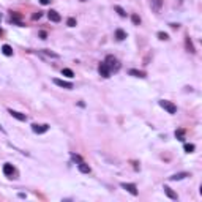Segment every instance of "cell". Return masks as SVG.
I'll return each instance as SVG.
<instances>
[{
    "label": "cell",
    "instance_id": "18",
    "mask_svg": "<svg viewBox=\"0 0 202 202\" xmlns=\"http://www.w3.org/2000/svg\"><path fill=\"white\" fill-rule=\"evenodd\" d=\"M2 52L6 55V57H11V55H13V49H11V46H10V44H3V46H2Z\"/></svg>",
    "mask_w": 202,
    "mask_h": 202
},
{
    "label": "cell",
    "instance_id": "30",
    "mask_svg": "<svg viewBox=\"0 0 202 202\" xmlns=\"http://www.w3.org/2000/svg\"><path fill=\"white\" fill-rule=\"evenodd\" d=\"M40 37H41V40H46L47 33H46V32H40Z\"/></svg>",
    "mask_w": 202,
    "mask_h": 202
},
{
    "label": "cell",
    "instance_id": "15",
    "mask_svg": "<svg viewBox=\"0 0 202 202\" xmlns=\"http://www.w3.org/2000/svg\"><path fill=\"white\" fill-rule=\"evenodd\" d=\"M78 168H79V171H81L82 174H88L90 171H92V169H90V166H88V164H85L84 161H81V163L78 164Z\"/></svg>",
    "mask_w": 202,
    "mask_h": 202
},
{
    "label": "cell",
    "instance_id": "29",
    "mask_svg": "<svg viewBox=\"0 0 202 202\" xmlns=\"http://www.w3.org/2000/svg\"><path fill=\"white\" fill-rule=\"evenodd\" d=\"M51 2H52V0H40V3H41V5H49Z\"/></svg>",
    "mask_w": 202,
    "mask_h": 202
},
{
    "label": "cell",
    "instance_id": "22",
    "mask_svg": "<svg viewBox=\"0 0 202 202\" xmlns=\"http://www.w3.org/2000/svg\"><path fill=\"white\" fill-rule=\"evenodd\" d=\"M183 149H185V152H186V153H193L196 147H194L193 144H185V147H183Z\"/></svg>",
    "mask_w": 202,
    "mask_h": 202
},
{
    "label": "cell",
    "instance_id": "17",
    "mask_svg": "<svg viewBox=\"0 0 202 202\" xmlns=\"http://www.w3.org/2000/svg\"><path fill=\"white\" fill-rule=\"evenodd\" d=\"M115 38H117L118 41H123L125 38H127V33H125V30L117 29V30H115Z\"/></svg>",
    "mask_w": 202,
    "mask_h": 202
},
{
    "label": "cell",
    "instance_id": "1",
    "mask_svg": "<svg viewBox=\"0 0 202 202\" xmlns=\"http://www.w3.org/2000/svg\"><path fill=\"white\" fill-rule=\"evenodd\" d=\"M104 63L107 65V68L111 71H118V69H120V62H118L114 55H107L106 60H104Z\"/></svg>",
    "mask_w": 202,
    "mask_h": 202
},
{
    "label": "cell",
    "instance_id": "7",
    "mask_svg": "<svg viewBox=\"0 0 202 202\" xmlns=\"http://www.w3.org/2000/svg\"><path fill=\"white\" fill-rule=\"evenodd\" d=\"M8 114H10L11 117H14L16 120H19V122H25V120H27V115H25V114H21V112H18V111L8 109Z\"/></svg>",
    "mask_w": 202,
    "mask_h": 202
},
{
    "label": "cell",
    "instance_id": "6",
    "mask_svg": "<svg viewBox=\"0 0 202 202\" xmlns=\"http://www.w3.org/2000/svg\"><path fill=\"white\" fill-rule=\"evenodd\" d=\"M54 84L55 85H59L62 88H66V90H71L74 85L71 84V82H68V81H62V79H54Z\"/></svg>",
    "mask_w": 202,
    "mask_h": 202
},
{
    "label": "cell",
    "instance_id": "21",
    "mask_svg": "<svg viewBox=\"0 0 202 202\" xmlns=\"http://www.w3.org/2000/svg\"><path fill=\"white\" fill-rule=\"evenodd\" d=\"M62 74H63V76H68V78H73V76H74V73H73L69 68H63V69H62Z\"/></svg>",
    "mask_w": 202,
    "mask_h": 202
},
{
    "label": "cell",
    "instance_id": "16",
    "mask_svg": "<svg viewBox=\"0 0 202 202\" xmlns=\"http://www.w3.org/2000/svg\"><path fill=\"white\" fill-rule=\"evenodd\" d=\"M128 74L130 76H134V78H145V73L144 71H139V69H130Z\"/></svg>",
    "mask_w": 202,
    "mask_h": 202
},
{
    "label": "cell",
    "instance_id": "13",
    "mask_svg": "<svg viewBox=\"0 0 202 202\" xmlns=\"http://www.w3.org/2000/svg\"><path fill=\"white\" fill-rule=\"evenodd\" d=\"M163 190H164V193H166V194H168V197H171L172 200H177V199H178L177 193H175V191H172V190H171L169 186H164Z\"/></svg>",
    "mask_w": 202,
    "mask_h": 202
},
{
    "label": "cell",
    "instance_id": "26",
    "mask_svg": "<svg viewBox=\"0 0 202 202\" xmlns=\"http://www.w3.org/2000/svg\"><path fill=\"white\" fill-rule=\"evenodd\" d=\"M66 24H68V27H74V25H76V19H74V18H69V19L66 21Z\"/></svg>",
    "mask_w": 202,
    "mask_h": 202
},
{
    "label": "cell",
    "instance_id": "5",
    "mask_svg": "<svg viewBox=\"0 0 202 202\" xmlns=\"http://www.w3.org/2000/svg\"><path fill=\"white\" fill-rule=\"evenodd\" d=\"M120 186L123 188V190H127L130 194H133V196H137V188H136L134 183H122Z\"/></svg>",
    "mask_w": 202,
    "mask_h": 202
},
{
    "label": "cell",
    "instance_id": "12",
    "mask_svg": "<svg viewBox=\"0 0 202 202\" xmlns=\"http://www.w3.org/2000/svg\"><path fill=\"white\" fill-rule=\"evenodd\" d=\"M185 46H186V51H188V52H191V54L196 52V49H194L193 41H191V38H190V37H186V38H185Z\"/></svg>",
    "mask_w": 202,
    "mask_h": 202
},
{
    "label": "cell",
    "instance_id": "11",
    "mask_svg": "<svg viewBox=\"0 0 202 202\" xmlns=\"http://www.w3.org/2000/svg\"><path fill=\"white\" fill-rule=\"evenodd\" d=\"M150 5H152V10L155 13H158L159 10H161V6H163V0H152Z\"/></svg>",
    "mask_w": 202,
    "mask_h": 202
},
{
    "label": "cell",
    "instance_id": "27",
    "mask_svg": "<svg viewBox=\"0 0 202 202\" xmlns=\"http://www.w3.org/2000/svg\"><path fill=\"white\" fill-rule=\"evenodd\" d=\"M41 16H43V14H41V13H40V11H38V13H35V14H33V16H32V19H33V21H37V19H40V18H41Z\"/></svg>",
    "mask_w": 202,
    "mask_h": 202
},
{
    "label": "cell",
    "instance_id": "31",
    "mask_svg": "<svg viewBox=\"0 0 202 202\" xmlns=\"http://www.w3.org/2000/svg\"><path fill=\"white\" fill-rule=\"evenodd\" d=\"M81 2H87V0H81Z\"/></svg>",
    "mask_w": 202,
    "mask_h": 202
},
{
    "label": "cell",
    "instance_id": "28",
    "mask_svg": "<svg viewBox=\"0 0 202 202\" xmlns=\"http://www.w3.org/2000/svg\"><path fill=\"white\" fill-rule=\"evenodd\" d=\"M71 158L74 159V161H78V163H81V161H82V158H81L79 155H71Z\"/></svg>",
    "mask_w": 202,
    "mask_h": 202
},
{
    "label": "cell",
    "instance_id": "9",
    "mask_svg": "<svg viewBox=\"0 0 202 202\" xmlns=\"http://www.w3.org/2000/svg\"><path fill=\"white\" fill-rule=\"evenodd\" d=\"M3 174H5L6 177H13V175H14V168H13V164L6 163L3 166Z\"/></svg>",
    "mask_w": 202,
    "mask_h": 202
},
{
    "label": "cell",
    "instance_id": "24",
    "mask_svg": "<svg viewBox=\"0 0 202 202\" xmlns=\"http://www.w3.org/2000/svg\"><path fill=\"white\" fill-rule=\"evenodd\" d=\"M131 21H133L134 25H139V24H141V18H139L137 14H133V16H131Z\"/></svg>",
    "mask_w": 202,
    "mask_h": 202
},
{
    "label": "cell",
    "instance_id": "23",
    "mask_svg": "<svg viewBox=\"0 0 202 202\" xmlns=\"http://www.w3.org/2000/svg\"><path fill=\"white\" fill-rule=\"evenodd\" d=\"M43 52H44L46 55H49V57H52V59H59V57H60L59 54H55V52H51V51H47V49H44Z\"/></svg>",
    "mask_w": 202,
    "mask_h": 202
},
{
    "label": "cell",
    "instance_id": "3",
    "mask_svg": "<svg viewBox=\"0 0 202 202\" xmlns=\"http://www.w3.org/2000/svg\"><path fill=\"white\" fill-rule=\"evenodd\" d=\"M47 130H49V125H47V123H44V125L33 123L32 125V131H33V133H37V134H43V133H46Z\"/></svg>",
    "mask_w": 202,
    "mask_h": 202
},
{
    "label": "cell",
    "instance_id": "10",
    "mask_svg": "<svg viewBox=\"0 0 202 202\" xmlns=\"http://www.w3.org/2000/svg\"><path fill=\"white\" fill-rule=\"evenodd\" d=\"M185 177H190V174L188 172H178V174H174L172 177H169L172 182H178V180H183Z\"/></svg>",
    "mask_w": 202,
    "mask_h": 202
},
{
    "label": "cell",
    "instance_id": "4",
    "mask_svg": "<svg viewBox=\"0 0 202 202\" xmlns=\"http://www.w3.org/2000/svg\"><path fill=\"white\" fill-rule=\"evenodd\" d=\"M98 73H100V76H103V78H106V79L111 78V69L107 68V65L104 63V62L98 65Z\"/></svg>",
    "mask_w": 202,
    "mask_h": 202
},
{
    "label": "cell",
    "instance_id": "2",
    "mask_svg": "<svg viewBox=\"0 0 202 202\" xmlns=\"http://www.w3.org/2000/svg\"><path fill=\"white\" fill-rule=\"evenodd\" d=\"M159 106H161L164 111H168L169 114H175V112H177V106H175V104H174L172 101L161 100V101H159Z\"/></svg>",
    "mask_w": 202,
    "mask_h": 202
},
{
    "label": "cell",
    "instance_id": "14",
    "mask_svg": "<svg viewBox=\"0 0 202 202\" xmlns=\"http://www.w3.org/2000/svg\"><path fill=\"white\" fill-rule=\"evenodd\" d=\"M11 22H14V24H18L19 27H22V22H21V14H19V13L11 11Z\"/></svg>",
    "mask_w": 202,
    "mask_h": 202
},
{
    "label": "cell",
    "instance_id": "32",
    "mask_svg": "<svg viewBox=\"0 0 202 202\" xmlns=\"http://www.w3.org/2000/svg\"><path fill=\"white\" fill-rule=\"evenodd\" d=\"M0 35H2V29H0Z\"/></svg>",
    "mask_w": 202,
    "mask_h": 202
},
{
    "label": "cell",
    "instance_id": "25",
    "mask_svg": "<svg viewBox=\"0 0 202 202\" xmlns=\"http://www.w3.org/2000/svg\"><path fill=\"white\" fill-rule=\"evenodd\" d=\"M158 38L166 41V40H169V35H168V33H164V32H158Z\"/></svg>",
    "mask_w": 202,
    "mask_h": 202
},
{
    "label": "cell",
    "instance_id": "19",
    "mask_svg": "<svg viewBox=\"0 0 202 202\" xmlns=\"http://www.w3.org/2000/svg\"><path fill=\"white\" fill-rule=\"evenodd\" d=\"M114 10L118 13V16H122V18H127V13H125V10L122 8V6H118V5H115L114 6Z\"/></svg>",
    "mask_w": 202,
    "mask_h": 202
},
{
    "label": "cell",
    "instance_id": "8",
    "mask_svg": "<svg viewBox=\"0 0 202 202\" xmlns=\"http://www.w3.org/2000/svg\"><path fill=\"white\" fill-rule=\"evenodd\" d=\"M47 18H49V21H52V22H60L62 21V16L55 10H51L49 13H47Z\"/></svg>",
    "mask_w": 202,
    "mask_h": 202
},
{
    "label": "cell",
    "instance_id": "20",
    "mask_svg": "<svg viewBox=\"0 0 202 202\" xmlns=\"http://www.w3.org/2000/svg\"><path fill=\"white\" fill-rule=\"evenodd\" d=\"M175 137L178 139V141H183L185 139V130H177L175 131Z\"/></svg>",
    "mask_w": 202,
    "mask_h": 202
}]
</instances>
